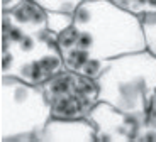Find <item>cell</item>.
Here are the masks:
<instances>
[{"instance_id":"cell-1","label":"cell","mask_w":156,"mask_h":142,"mask_svg":"<svg viewBox=\"0 0 156 142\" xmlns=\"http://www.w3.org/2000/svg\"><path fill=\"white\" fill-rule=\"evenodd\" d=\"M58 44L65 68L92 78L117 56L146 49L139 17L110 0H83L73 24L58 34Z\"/></svg>"},{"instance_id":"cell-2","label":"cell","mask_w":156,"mask_h":142,"mask_svg":"<svg viewBox=\"0 0 156 142\" xmlns=\"http://www.w3.org/2000/svg\"><path fill=\"white\" fill-rule=\"evenodd\" d=\"M65 69L58 34L49 29L2 26V76L43 85Z\"/></svg>"},{"instance_id":"cell-3","label":"cell","mask_w":156,"mask_h":142,"mask_svg":"<svg viewBox=\"0 0 156 142\" xmlns=\"http://www.w3.org/2000/svg\"><path fill=\"white\" fill-rule=\"evenodd\" d=\"M97 81L100 102L126 113L143 115L156 96V56L146 49L117 56Z\"/></svg>"},{"instance_id":"cell-4","label":"cell","mask_w":156,"mask_h":142,"mask_svg":"<svg viewBox=\"0 0 156 142\" xmlns=\"http://www.w3.org/2000/svg\"><path fill=\"white\" fill-rule=\"evenodd\" d=\"M51 112L41 85L14 76H2V142H37L39 130L49 122Z\"/></svg>"},{"instance_id":"cell-5","label":"cell","mask_w":156,"mask_h":142,"mask_svg":"<svg viewBox=\"0 0 156 142\" xmlns=\"http://www.w3.org/2000/svg\"><path fill=\"white\" fill-rule=\"evenodd\" d=\"M49 105L51 119H88L100 102L97 78L73 69H61L41 85Z\"/></svg>"},{"instance_id":"cell-6","label":"cell","mask_w":156,"mask_h":142,"mask_svg":"<svg viewBox=\"0 0 156 142\" xmlns=\"http://www.w3.org/2000/svg\"><path fill=\"white\" fill-rule=\"evenodd\" d=\"M94 123L97 142H141L144 113H126L105 102H98L88 115Z\"/></svg>"},{"instance_id":"cell-7","label":"cell","mask_w":156,"mask_h":142,"mask_svg":"<svg viewBox=\"0 0 156 142\" xmlns=\"http://www.w3.org/2000/svg\"><path fill=\"white\" fill-rule=\"evenodd\" d=\"M37 142H97V134L88 119H49Z\"/></svg>"},{"instance_id":"cell-8","label":"cell","mask_w":156,"mask_h":142,"mask_svg":"<svg viewBox=\"0 0 156 142\" xmlns=\"http://www.w3.org/2000/svg\"><path fill=\"white\" fill-rule=\"evenodd\" d=\"M141 29H143V37H144L146 51L156 56V12L141 16Z\"/></svg>"},{"instance_id":"cell-9","label":"cell","mask_w":156,"mask_h":142,"mask_svg":"<svg viewBox=\"0 0 156 142\" xmlns=\"http://www.w3.org/2000/svg\"><path fill=\"white\" fill-rule=\"evenodd\" d=\"M110 2L137 17L156 12V0H110Z\"/></svg>"},{"instance_id":"cell-10","label":"cell","mask_w":156,"mask_h":142,"mask_svg":"<svg viewBox=\"0 0 156 142\" xmlns=\"http://www.w3.org/2000/svg\"><path fill=\"white\" fill-rule=\"evenodd\" d=\"M73 24V12L48 10V27L55 34H59Z\"/></svg>"},{"instance_id":"cell-11","label":"cell","mask_w":156,"mask_h":142,"mask_svg":"<svg viewBox=\"0 0 156 142\" xmlns=\"http://www.w3.org/2000/svg\"><path fill=\"white\" fill-rule=\"evenodd\" d=\"M141 142H156V96L149 110L144 113V125H143Z\"/></svg>"},{"instance_id":"cell-12","label":"cell","mask_w":156,"mask_h":142,"mask_svg":"<svg viewBox=\"0 0 156 142\" xmlns=\"http://www.w3.org/2000/svg\"><path fill=\"white\" fill-rule=\"evenodd\" d=\"M46 10H59V12H75L83 0H36Z\"/></svg>"}]
</instances>
